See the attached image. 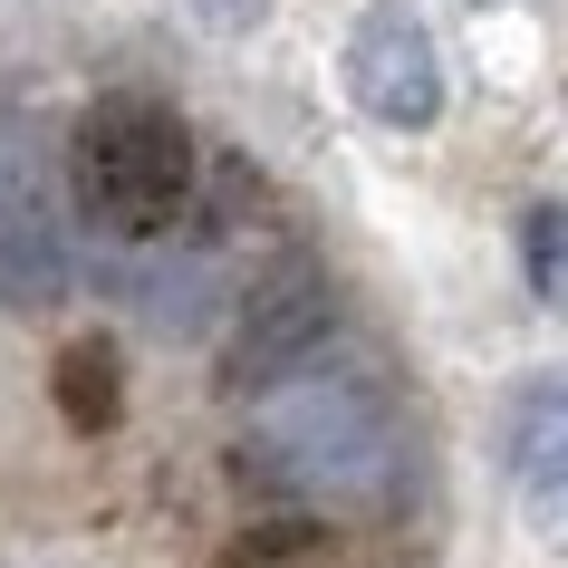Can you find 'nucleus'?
Wrapping results in <instances>:
<instances>
[{
	"instance_id": "f257e3e1",
	"label": "nucleus",
	"mask_w": 568,
	"mask_h": 568,
	"mask_svg": "<svg viewBox=\"0 0 568 568\" xmlns=\"http://www.w3.org/2000/svg\"><path fill=\"white\" fill-rule=\"evenodd\" d=\"M241 473L270 481L280 501H328L366 510L395 481V424L366 386V366L308 357L280 386L251 395V434H241Z\"/></svg>"
},
{
	"instance_id": "f03ea898",
	"label": "nucleus",
	"mask_w": 568,
	"mask_h": 568,
	"mask_svg": "<svg viewBox=\"0 0 568 568\" xmlns=\"http://www.w3.org/2000/svg\"><path fill=\"white\" fill-rule=\"evenodd\" d=\"M68 183H78V212H88L97 232L154 241V232H174L183 203H193V135L154 97H106V106L78 116Z\"/></svg>"
},
{
	"instance_id": "7ed1b4c3",
	"label": "nucleus",
	"mask_w": 568,
	"mask_h": 568,
	"mask_svg": "<svg viewBox=\"0 0 568 568\" xmlns=\"http://www.w3.org/2000/svg\"><path fill=\"white\" fill-rule=\"evenodd\" d=\"M328 328H337V300H328V280H318V261H270L261 280L241 290V308H232L222 386L232 395L280 386L290 366H308L318 347H328Z\"/></svg>"
},
{
	"instance_id": "20e7f679",
	"label": "nucleus",
	"mask_w": 568,
	"mask_h": 568,
	"mask_svg": "<svg viewBox=\"0 0 568 568\" xmlns=\"http://www.w3.org/2000/svg\"><path fill=\"white\" fill-rule=\"evenodd\" d=\"M347 97H357V116L395 125V135H424L444 116V59H434V30L405 0L357 10V30H347Z\"/></svg>"
},
{
	"instance_id": "39448f33",
	"label": "nucleus",
	"mask_w": 568,
	"mask_h": 568,
	"mask_svg": "<svg viewBox=\"0 0 568 568\" xmlns=\"http://www.w3.org/2000/svg\"><path fill=\"white\" fill-rule=\"evenodd\" d=\"M501 453H510L520 501H530V530L549 539V549H568V366H539V376L510 386Z\"/></svg>"
},
{
	"instance_id": "423d86ee",
	"label": "nucleus",
	"mask_w": 568,
	"mask_h": 568,
	"mask_svg": "<svg viewBox=\"0 0 568 568\" xmlns=\"http://www.w3.org/2000/svg\"><path fill=\"white\" fill-rule=\"evenodd\" d=\"M59 290H68V232H59V212H49V193L20 174L10 203H0V300L49 308Z\"/></svg>"
},
{
	"instance_id": "0eeeda50",
	"label": "nucleus",
	"mask_w": 568,
	"mask_h": 568,
	"mask_svg": "<svg viewBox=\"0 0 568 568\" xmlns=\"http://www.w3.org/2000/svg\"><path fill=\"white\" fill-rule=\"evenodd\" d=\"M59 415L78 424V434H106V424L125 415V376H116V347H106V337L59 347Z\"/></svg>"
},
{
	"instance_id": "6e6552de",
	"label": "nucleus",
	"mask_w": 568,
	"mask_h": 568,
	"mask_svg": "<svg viewBox=\"0 0 568 568\" xmlns=\"http://www.w3.org/2000/svg\"><path fill=\"white\" fill-rule=\"evenodd\" d=\"M328 559V530L300 520V510H280V520H251V530L222 549V568H318Z\"/></svg>"
},
{
	"instance_id": "1a4fd4ad",
	"label": "nucleus",
	"mask_w": 568,
	"mask_h": 568,
	"mask_svg": "<svg viewBox=\"0 0 568 568\" xmlns=\"http://www.w3.org/2000/svg\"><path fill=\"white\" fill-rule=\"evenodd\" d=\"M520 270H530L539 308H559V318H568V203L520 212Z\"/></svg>"
},
{
	"instance_id": "9d476101",
	"label": "nucleus",
	"mask_w": 568,
	"mask_h": 568,
	"mask_svg": "<svg viewBox=\"0 0 568 568\" xmlns=\"http://www.w3.org/2000/svg\"><path fill=\"white\" fill-rule=\"evenodd\" d=\"M212 290H222V280H212V261H174V270H154V280H145L154 328L193 337V328H203V300H212Z\"/></svg>"
}]
</instances>
